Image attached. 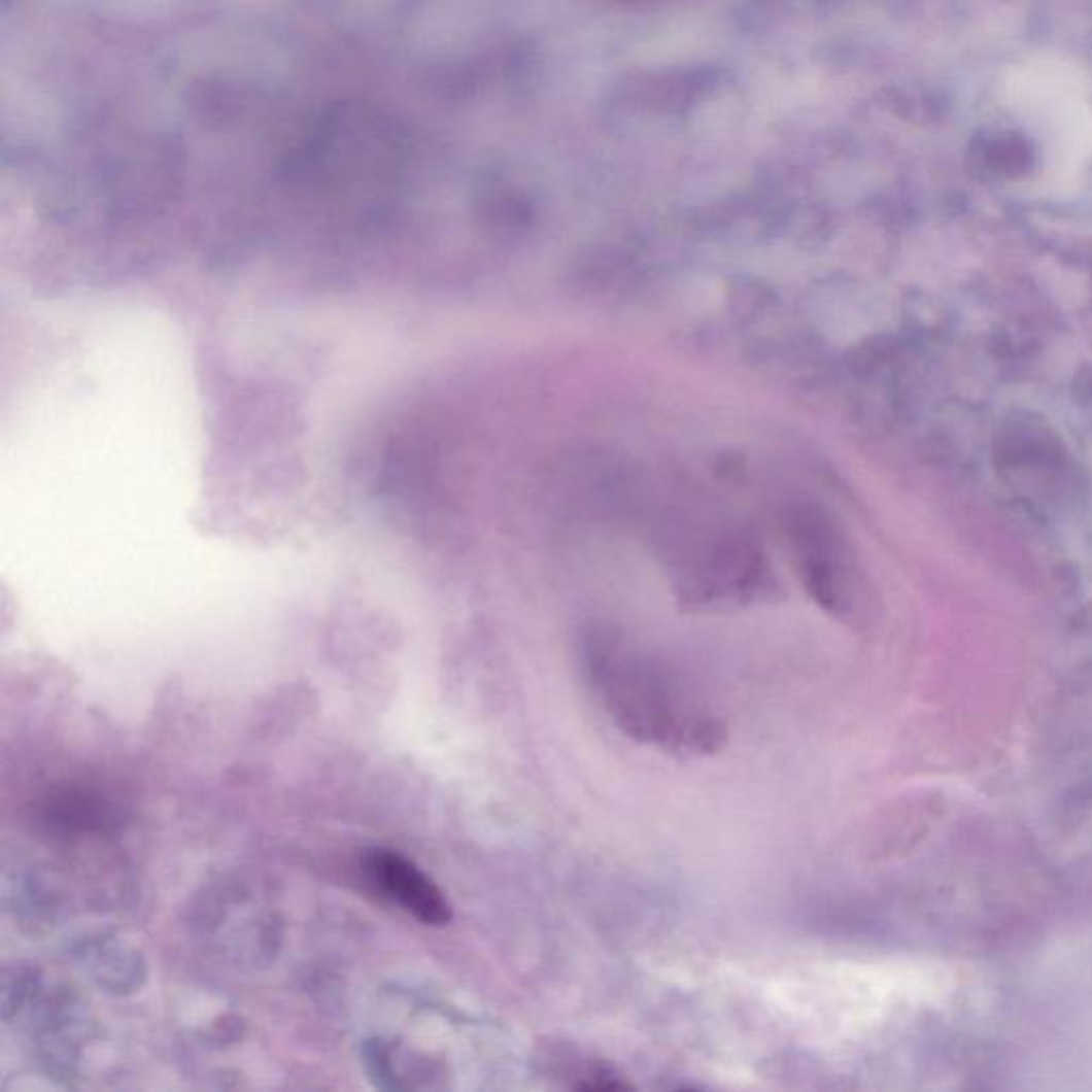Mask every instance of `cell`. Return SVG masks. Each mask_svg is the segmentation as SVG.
<instances>
[{
    "mask_svg": "<svg viewBox=\"0 0 1092 1092\" xmlns=\"http://www.w3.org/2000/svg\"><path fill=\"white\" fill-rule=\"evenodd\" d=\"M581 671L595 705L632 741L679 757L723 747L725 723L707 697L619 629L593 625L585 632Z\"/></svg>",
    "mask_w": 1092,
    "mask_h": 1092,
    "instance_id": "cell-1",
    "label": "cell"
},
{
    "mask_svg": "<svg viewBox=\"0 0 1092 1092\" xmlns=\"http://www.w3.org/2000/svg\"><path fill=\"white\" fill-rule=\"evenodd\" d=\"M370 882L418 922L444 926L450 922V905L430 875L396 852H370L366 858Z\"/></svg>",
    "mask_w": 1092,
    "mask_h": 1092,
    "instance_id": "cell-2",
    "label": "cell"
},
{
    "mask_svg": "<svg viewBox=\"0 0 1092 1092\" xmlns=\"http://www.w3.org/2000/svg\"><path fill=\"white\" fill-rule=\"evenodd\" d=\"M557 1058V1073L559 1078H566L570 1086L581 1088V1090H625L629 1088L619 1073H615L609 1065L591 1063L589 1058H579L570 1054H555Z\"/></svg>",
    "mask_w": 1092,
    "mask_h": 1092,
    "instance_id": "cell-3",
    "label": "cell"
}]
</instances>
